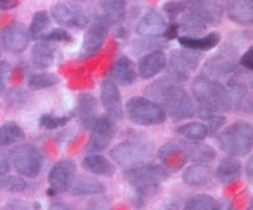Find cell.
Instances as JSON below:
<instances>
[{
    "label": "cell",
    "mask_w": 253,
    "mask_h": 210,
    "mask_svg": "<svg viewBox=\"0 0 253 210\" xmlns=\"http://www.w3.org/2000/svg\"><path fill=\"white\" fill-rule=\"evenodd\" d=\"M59 83V78L52 73H36L32 74L27 81V84L34 90H40V89L51 88Z\"/></svg>",
    "instance_id": "cell-33"
},
{
    "label": "cell",
    "mask_w": 253,
    "mask_h": 210,
    "mask_svg": "<svg viewBox=\"0 0 253 210\" xmlns=\"http://www.w3.org/2000/svg\"><path fill=\"white\" fill-rule=\"evenodd\" d=\"M72 194L73 195H90L101 194L105 192V187L98 179L91 177H81L72 183Z\"/></svg>",
    "instance_id": "cell-28"
},
{
    "label": "cell",
    "mask_w": 253,
    "mask_h": 210,
    "mask_svg": "<svg viewBox=\"0 0 253 210\" xmlns=\"http://www.w3.org/2000/svg\"><path fill=\"white\" fill-rule=\"evenodd\" d=\"M126 115L133 124L140 126L161 125L167 114L156 101L143 96H133L126 103Z\"/></svg>",
    "instance_id": "cell-6"
},
{
    "label": "cell",
    "mask_w": 253,
    "mask_h": 210,
    "mask_svg": "<svg viewBox=\"0 0 253 210\" xmlns=\"http://www.w3.org/2000/svg\"><path fill=\"white\" fill-rule=\"evenodd\" d=\"M31 58L35 66L40 69H46L53 64L56 58V49L51 42H37L31 51Z\"/></svg>",
    "instance_id": "cell-22"
},
{
    "label": "cell",
    "mask_w": 253,
    "mask_h": 210,
    "mask_svg": "<svg viewBox=\"0 0 253 210\" xmlns=\"http://www.w3.org/2000/svg\"><path fill=\"white\" fill-rule=\"evenodd\" d=\"M90 130V138L85 146V151L89 153H98L106 150L116 133L115 123L110 116L96 118Z\"/></svg>",
    "instance_id": "cell-8"
},
{
    "label": "cell",
    "mask_w": 253,
    "mask_h": 210,
    "mask_svg": "<svg viewBox=\"0 0 253 210\" xmlns=\"http://www.w3.org/2000/svg\"><path fill=\"white\" fill-rule=\"evenodd\" d=\"M217 210H234V208L229 202L222 200L221 203H217Z\"/></svg>",
    "instance_id": "cell-46"
},
{
    "label": "cell",
    "mask_w": 253,
    "mask_h": 210,
    "mask_svg": "<svg viewBox=\"0 0 253 210\" xmlns=\"http://www.w3.org/2000/svg\"><path fill=\"white\" fill-rule=\"evenodd\" d=\"M74 163L69 160L59 161L49 170L48 183L49 194H59L72 187L74 180Z\"/></svg>",
    "instance_id": "cell-10"
},
{
    "label": "cell",
    "mask_w": 253,
    "mask_h": 210,
    "mask_svg": "<svg viewBox=\"0 0 253 210\" xmlns=\"http://www.w3.org/2000/svg\"><path fill=\"white\" fill-rule=\"evenodd\" d=\"M183 150L185 156L189 160L198 163L211 162L216 157V152L214 148L205 143H200V141H193V142H182Z\"/></svg>",
    "instance_id": "cell-21"
},
{
    "label": "cell",
    "mask_w": 253,
    "mask_h": 210,
    "mask_svg": "<svg viewBox=\"0 0 253 210\" xmlns=\"http://www.w3.org/2000/svg\"><path fill=\"white\" fill-rule=\"evenodd\" d=\"M124 177L136 190L138 198H151L158 192L161 183L168 179L167 169L160 165H142L126 168Z\"/></svg>",
    "instance_id": "cell-3"
},
{
    "label": "cell",
    "mask_w": 253,
    "mask_h": 210,
    "mask_svg": "<svg viewBox=\"0 0 253 210\" xmlns=\"http://www.w3.org/2000/svg\"><path fill=\"white\" fill-rule=\"evenodd\" d=\"M236 67V62L235 59L230 58L229 56H216L212 59H210L205 66V71L209 74H226L232 72Z\"/></svg>",
    "instance_id": "cell-30"
},
{
    "label": "cell",
    "mask_w": 253,
    "mask_h": 210,
    "mask_svg": "<svg viewBox=\"0 0 253 210\" xmlns=\"http://www.w3.org/2000/svg\"><path fill=\"white\" fill-rule=\"evenodd\" d=\"M47 25H48V15H47V12L43 11V10L35 12L29 27V35H31L32 37L40 36L41 32L46 29Z\"/></svg>",
    "instance_id": "cell-36"
},
{
    "label": "cell",
    "mask_w": 253,
    "mask_h": 210,
    "mask_svg": "<svg viewBox=\"0 0 253 210\" xmlns=\"http://www.w3.org/2000/svg\"><path fill=\"white\" fill-rule=\"evenodd\" d=\"M158 158L168 168H172V169L182 168L185 161L188 160L184 150H183V143L179 141H170V142L166 143L158 152Z\"/></svg>",
    "instance_id": "cell-17"
},
{
    "label": "cell",
    "mask_w": 253,
    "mask_h": 210,
    "mask_svg": "<svg viewBox=\"0 0 253 210\" xmlns=\"http://www.w3.org/2000/svg\"><path fill=\"white\" fill-rule=\"evenodd\" d=\"M168 63L167 56L165 52L152 51L151 53L146 54L138 63V72L143 79H151L157 76L158 73L166 68Z\"/></svg>",
    "instance_id": "cell-15"
},
{
    "label": "cell",
    "mask_w": 253,
    "mask_h": 210,
    "mask_svg": "<svg viewBox=\"0 0 253 210\" xmlns=\"http://www.w3.org/2000/svg\"><path fill=\"white\" fill-rule=\"evenodd\" d=\"M100 6L103 11L101 16L106 20L109 25L120 22L126 14L125 0H103Z\"/></svg>",
    "instance_id": "cell-26"
},
{
    "label": "cell",
    "mask_w": 253,
    "mask_h": 210,
    "mask_svg": "<svg viewBox=\"0 0 253 210\" xmlns=\"http://www.w3.org/2000/svg\"><path fill=\"white\" fill-rule=\"evenodd\" d=\"M5 210H27V205L20 200H12L5 207Z\"/></svg>",
    "instance_id": "cell-42"
},
{
    "label": "cell",
    "mask_w": 253,
    "mask_h": 210,
    "mask_svg": "<svg viewBox=\"0 0 253 210\" xmlns=\"http://www.w3.org/2000/svg\"><path fill=\"white\" fill-rule=\"evenodd\" d=\"M19 6V0H0V10H11Z\"/></svg>",
    "instance_id": "cell-43"
},
{
    "label": "cell",
    "mask_w": 253,
    "mask_h": 210,
    "mask_svg": "<svg viewBox=\"0 0 253 210\" xmlns=\"http://www.w3.org/2000/svg\"><path fill=\"white\" fill-rule=\"evenodd\" d=\"M51 15L54 21L63 26H81L84 24L81 12L76 11L64 4L53 5L51 9Z\"/></svg>",
    "instance_id": "cell-25"
},
{
    "label": "cell",
    "mask_w": 253,
    "mask_h": 210,
    "mask_svg": "<svg viewBox=\"0 0 253 210\" xmlns=\"http://www.w3.org/2000/svg\"><path fill=\"white\" fill-rule=\"evenodd\" d=\"M12 166L17 173L27 178H35L42 169V155L35 146L25 143L17 146L10 156Z\"/></svg>",
    "instance_id": "cell-7"
},
{
    "label": "cell",
    "mask_w": 253,
    "mask_h": 210,
    "mask_svg": "<svg viewBox=\"0 0 253 210\" xmlns=\"http://www.w3.org/2000/svg\"><path fill=\"white\" fill-rule=\"evenodd\" d=\"M167 27L165 17L158 11L151 10L138 22L136 32L143 37H160L165 36Z\"/></svg>",
    "instance_id": "cell-14"
},
{
    "label": "cell",
    "mask_w": 253,
    "mask_h": 210,
    "mask_svg": "<svg viewBox=\"0 0 253 210\" xmlns=\"http://www.w3.org/2000/svg\"><path fill=\"white\" fill-rule=\"evenodd\" d=\"M200 61V56L195 53V51L188 49L182 51L177 49L173 51L169 59V72L173 78L177 81H183L189 77V74L198 67Z\"/></svg>",
    "instance_id": "cell-11"
},
{
    "label": "cell",
    "mask_w": 253,
    "mask_h": 210,
    "mask_svg": "<svg viewBox=\"0 0 253 210\" xmlns=\"http://www.w3.org/2000/svg\"><path fill=\"white\" fill-rule=\"evenodd\" d=\"M192 91L200 108L202 119L231 109L227 88L209 77L199 76L195 78L192 84Z\"/></svg>",
    "instance_id": "cell-2"
},
{
    "label": "cell",
    "mask_w": 253,
    "mask_h": 210,
    "mask_svg": "<svg viewBox=\"0 0 253 210\" xmlns=\"http://www.w3.org/2000/svg\"><path fill=\"white\" fill-rule=\"evenodd\" d=\"M85 210H110V202L108 198H98L89 203Z\"/></svg>",
    "instance_id": "cell-40"
},
{
    "label": "cell",
    "mask_w": 253,
    "mask_h": 210,
    "mask_svg": "<svg viewBox=\"0 0 253 210\" xmlns=\"http://www.w3.org/2000/svg\"><path fill=\"white\" fill-rule=\"evenodd\" d=\"M0 43L11 53H21L29 44V32L20 22H11L0 32Z\"/></svg>",
    "instance_id": "cell-12"
},
{
    "label": "cell",
    "mask_w": 253,
    "mask_h": 210,
    "mask_svg": "<svg viewBox=\"0 0 253 210\" xmlns=\"http://www.w3.org/2000/svg\"><path fill=\"white\" fill-rule=\"evenodd\" d=\"M249 210H253V198H252V199H251V203H250Z\"/></svg>",
    "instance_id": "cell-47"
},
{
    "label": "cell",
    "mask_w": 253,
    "mask_h": 210,
    "mask_svg": "<svg viewBox=\"0 0 253 210\" xmlns=\"http://www.w3.org/2000/svg\"><path fill=\"white\" fill-rule=\"evenodd\" d=\"M110 76L114 82L123 85H131L136 81V69L132 61L127 57H120L113 64L110 71Z\"/></svg>",
    "instance_id": "cell-19"
},
{
    "label": "cell",
    "mask_w": 253,
    "mask_h": 210,
    "mask_svg": "<svg viewBox=\"0 0 253 210\" xmlns=\"http://www.w3.org/2000/svg\"><path fill=\"white\" fill-rule=\"evenodd\" d=\"M109 31V24L103 16L94 20L86 30L82 42L81 53L83 57H90L100 51L105 42L106 35Z\"/></svg>",
    "instance_id": "cell-9"
},
{
    "label": "cell",
    "mask_w": 253,
    "mask_h": 210,
    "mask_svg": "<svg viewBox=\"0 0 253 210\" xmlns=\"http://www.w3.org/2000/svg\"><path fill=\"white\" fill-rule=\"evenodd\" d=\"M78 115L82 125L85 128H91L96 120V100L93 95L88 93L79 95Z\"/></svg>",
    "instance_id": "cell-24"
},
{
    "label": "cell",
    "mask_w": 253,
    "mask_h": 210,
    "mask_svg": "<svg viewBox=\"0 0 253 210\" xmlns=\"http://www.w3.org/2000/svg\"><path fill=\"white\" fill-rule=\"evenodd\" d=\"M42 40L47 42H67V43H69V42H72V36L66 30L54 29L44 35Z\"/></svg>",
    "instance_id": "cell-37"
},
{
    "label": "cell",
    "mask_w": 253,
    "mask_h": 210,
    "mask_svg": "<svg viewBox=\"0 0 253 210\" xmlns=\"http://www.w3.org/2000/svg\"><path fill=\"white\" fill-rule=\"evenodd\" d=\"M178 41L184 48L192 49V51H209L219 44L220 35L217 32H211L203 37L182 36L178 39Z\"/></svg>",
    "instance_id": "cell-23"
},
{
    "label": "cell",
    "mask_w": 253,
    "mask_h": 210,
    "mask_svg": "<svg viewBox=\"0 0 253 210\" xmlns=\"http://www.w3.org/2000/svg\"><path fill=\"white\" fill-rule=\"evenodd\" d=\"M211 179V169L205 163H194L189 166L183 172V180L192 187H203L207 185Z\"/></svg>",
    "instance_id": "cell-20"
},
{
    "label": "cell",
    "mask_w": 253,
    "mask_h": 210,
    "mask_svg": "<svg viewBox=\"0 0 253 210\" xmlns=\"http://www.w3.org/2000/svg\"><path fill=\"white\" fill-rule=\"evenodd\" d=\"M152 143L145 137H135L118 143L111 150L110 156L118 165L131 168L142 165L152 155Z\"/></svg>",
    "instance_id": "cell-5"
},
{
    "label": "cell",
    "mask_w": 253,
    "mask_h": 210,
    "mask_svg": "<svg viewBox=\"0 0 253 210\" xmlns=\"http://www.w3.org/2000/svg\"><path fill=\"white\" fill-rule=\"evenodd\" d=\"M69 120H71V115L56 116L52 114H43L40 118V126L44 130H56V128L67 125Z\"/></svg>",
    "instance_id": "cell-34"
},
{
    "label": "cell",
    "mask_w": 253,
    "mask_h": 210,
    "mask_svg": "<svg viewBox=\"0 0 253 210\" xmlns=\"http://www.w3.org/2000/svg\"><path fill=\"white\" fill-rule=\"evenodd\" d=\"M0 187L10 193H21L26 190L27 183L26 180H24L20 177L7 175V177L0 178Z\"/></svg>",
    "instance_id": "cell-35"
},
{
    "label": "cell",
    "mask_w": 253,
    "mask_h": 210,
    "mask_svg": "<svg viewBox=\"0 0 253 210\" xmlns=\"http://www.w3.org/2000/svg\"><path fill=\"white\" fill-rule=\"evenodd\" d=\"M82 167L93 174L103 175V177H113L115 174V166L110 162L106 157L99 155V153H90L89 156L83 158Z\"/></svg>",
    "instance_id": "cell-18"
},
{
    "label": "cell",
    "mask_w": 253,
    "mask_h": 210,
    "mask_svg": "<svg viewBox=\"0 0 253 210\" xmlns=\"http://www.w3.org/2000/svg\"><path fill=\"white\" fill-rule=\"evenodd\" d=\"M178 132L190 141H203L209 135V128L202 123H188L178 127Z\"/></svg>",
    "instance_id": "cell-31"
},
{
    "label": "cell",
    "mask_w": 253,
    "mask_h": 210,
    "mask_svg": "<svg viewBox=\"0 0 253 210\" xmlns=\"http://www.w3.org/2000/svg\"><path fill=\"white\" fill-rule=\"evenodd\" d=\"M220 148L227 155L242 157L253 148V126L246 121H237L217 136Z\"/></svg>",
    "instance_id": "cell-4"
},
{
    "label": "cell",
    "mask_w": 253,
    "mask_h": 210,
    "mask_svg": "<svg viewBox=\"0 0 253 210\" xmlns=\"http://www.w3.org/2000/svg\"><path fill=\"white\" fill-rule=\"evenodd\" d=\"M6 99L7 101L14 106H21L22 104L26 103L27 100L26 94H25L24 90H21V89H11V90H9L7 91Z\"/></svg>",
    "instance_id": "cell-38"
},
{
    "label": "cell",
    "mask_w": 253,
    "mask_h": 210,
    "mask_svg": "<svg viewBox=\"0 0 253 210\" xmlns=\"http://www.w3.org/2000/svg\"><path fill=\"white\" fill-rule=\"evenodd\" d=\"M147 94L162 106L166 114L174 121L189 119L194 115L195 109L189 94L177 79H160L147 88Z\"/></svg>",
    "instance_id": "cell-1"
},
{
    "label": "cell",
    "mask_w": 253,
    "mask_h": 210,
    "mask_svg": "<svg viewBox=\"0 0 253 210\" xmlns=\"http://www.w3.org/2000/svg\"><path fill=\"white\" fill-rule=\"evenodd\" d=\"M25 132L16 123L7 121L0 126V147L10 146L24 140Z\"/></svg>",
    "instance_id": "cell-29"
},
{
    "label": "cell",
    "mask_w": 253,
    "mask_h": 210,
    "mask_svg": "<svg viewBox=\"0 0 253 210\" xmlns=\"http://www.w3.org/2000/svg\"><path fill=\"white\" fill-rule=\"evenodd\" d=\"M10 73H11V66H10L9 62H0V93L5 89V85H6V82Z\"/></svg>",
    "instance_id": "cell-39"
},
{
    "label": "cell",
    "mask_w": 253,
    "mask_h": 210,
    "mask_svg": "<svg viewBox=\"0 0 253 210\" xmlns=\"http://www.w3.org/2000/svg\"><path fill=\"white\" fill-rule=\"evenodd\" d=\"M246 177L251 184H253V155L246 163Z\"/></svg>",
    "instance_id": "cell-44"
},
{
    "label": "cell",
    "mask_w": 253,
    "mask_h": 210,
    "mask_svg": "<svg viewBox=\"0 0 253 210\" xmlns=\"http://www.w3.org/2000/svg\"><path fill=\"white\" fill-rule=\"evenodd\" d=\"M225 5L232 21L240 25L253 24V0H225Z\"/></svg>",
    "instance_id": "cell-16"
},
{
    "label": "cell",
    "mask_w": 253,
    "mask_h": 210,
    "mask_svg": "<svg viewBox=\"0 0 253 210\" xmlns=\"http://www.w3.org/2000/svg\"><path fill=\"white\" fill-rule=\"evenodd\" d=\"M183 210H217V202L210 195L199 194L190 198Z\"/></svg>",
    "instance_id": "cell-32"
},
{
    "label": "cell",
    "mask_w": 253,
    "mask_h": 210,
    "mask_svg": "<svg viewBox=\"0 0 253 210\" xmlns=\"http://www.w3.org/2000/svg\"><path fill=\"white\" fill-rule=\"evenodd\" d=\"M242 167L239 161L234 158H226L220 162L216 168V177L221 183H232L237 180L241 175Z\"/></svg>",
    "instance_id": "cell-27"
},
{
    "label": "cell",
    "mask_w": 253,
    "mask_h": 210,
    "mask_svg": "<svg viewBox=\"0 0 253 210\" xmlns=\"http://www.w3.org/2000/svg\"><path fill=\"white\" fill-rule=\"evenodd\" d=\"M100 100L104 109L114 120L124 116V105L118 84L111 79H105L100 84Z\"/></svg>",
    "instance_id": "cell-13"
},
{
    "label": "cell",
    "mask_w": 253,
    "mask_h": 210,
    "mask_svg": "<svg viewBox=\"0 0 253 210\" xmlns=\"http://www.w3.org/2000/svg\"><path fill=\"white\" fill-rule=\"evenodd\" d=\"M48 210H72V208L69 207V205L64 204V203L57 202V203H53V204L49 207Z\"/></svg>",
    "instance_id": "cell-45"
},
{
    "label": "cell",
    "mask_w": 253,
    "mask_h": 210,
    "mask_svg": "<svg viewBox=\"0 0 253 210\" xmlns=\"http://www.w3.org/2000/svg\"><path fill=\"white\" fill-rule=\"evenodd\" d=\"M241 64L245 68L253 71V47L247 49L244 53V56L241 57Z\"/></svg>",
    "instance_id": "cell-41"
}]
</instances>
